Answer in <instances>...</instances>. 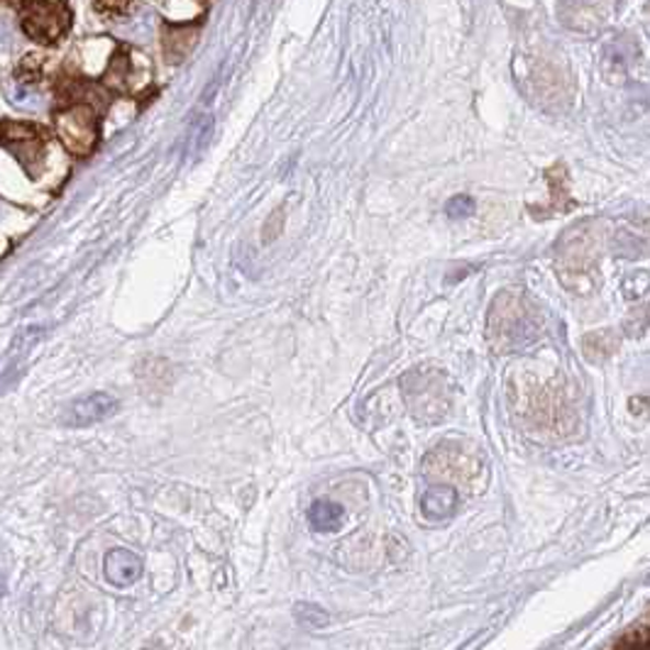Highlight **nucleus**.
I'll list each match as a JSON object with an SVG mask.
<instances>
[{"label": "nucleus", "mask_w": 650, "mask_h": 650, "mask_svg": "<svg viewBox=\"0 0 650 650\" xmlns=\"http://www.w3.org/2000/svg\"><path fill=\"white\" fill-rule=\"evenodd\" d=\"M197 45V30L191 25H175L165 30V54L169 64H179L187 59V54Z\"/></svg>", "instance_id": "9d476101"}, {"label": "nucleus", "mask_w": 650, "mask_h": 650, "mask_svg": "<svg viewBox=\"0 0 650 650\" xmlns=\"http://www.w3.org/2000/svg\"><path fill=\"white\" fill-rule=\"evenodd\" d=\"M614 650H650V628L641 626L634 628L631 634H626Z\"/></svg>", "instance_id": "f8f14e48"}, {"label": "nucleus", "mask_w": 650, "mask_h": 650, "mask_svg": "<svg viewBox=\"0 0 650 650\" xmlns=\"http://www.w3.org/2000/svg\"><path fill=\"white\" fill-rule=\"evenodd\" d=\"M20 27L37 45H57L71 30V8L61 0H30L18 3Z\"/></svg>", "instance_id": "f03ea898"}, {"label": "nucleus", "mask_w": 650, "mask_h": 650, "mask_svg": "<svg viewBox=\"0 0 650 650\" xmlns=\"http://www.w3.org/2000/svg\"><path fill=\"white\" fill-rule=\"evenodd\" d=\"M446 213H448V218H452V221L468 218V215L474 213V201L468 197V193H460V197H452L446 203Z\"/></svg>", "instance_id": "ddd939ff"}, {"label": "nucleus", "mask_w": 650, "mask_h": 650, "mask_svg": "<svg viewBox=\"0 0 650 650\" xmlns=\"http://www.w3.org/2000/svg\"><path fill=\"white\" fill-rule=\"evenodd\" d=\"M404 396L418 421H438L448 411V384L438 372H411L404 377Z\"/></svg>", "instance_id": "20e7f679"}, {"label": "nucleus", "mask_w": 650, "mask_h": 650, "mask_svg": "<svg viewBox=\"0 0 650 650\" xmlns=\"http://www.w3.org/2000/svg\"><path fill=\"white\" fill-rule=\"evenodd\" d=\"M538 321L528 301L516 291H504L490 313V338L500 350L514 352L538 338Z\"/></svg>", "instance_id": "f257e3e1"}, {"label": "nucleus", "mask_w": 650, "mask_h": 650, "mask_svg": "<svg viewBox=\"0 0 650 650\" xmlns=\"http://www.w3.org/2000/svg\"><path fill=\"white\" fill-rule=\"evenodd\" d=\"M133 3H96L93 10L96 13H103L108 18H115V15H123L127 10H133Z\"/></svg>", "instance_id": "4468645a"}, {"label": "nucleus", "mask_w": 650, "mask_h": 650, "mask_svg": "<svg viewBox=\"0 0 650 650\" xmlns=\"http://www.w3.org/2000/svg\"><path fill=\"white\" fill-rule=\"evenodd\" d=\"M455 506H458V492L448 484L430 486L424 500H421V512H424V518H428V522H442V518H448L455 512Z\"/></svg>", "instance_id": "1a4fd4ad"}, {"label": "nucleus", "mask_w": 650, "mask_h": 650, "mask_svg": "<svg viewBox=\"0 0 650 650\" xmlns=\"http://www.w3.org/2000/svg\"><path fill=\"white\" fill-rule=\"evenodd\" d=\"M54 127L61 145L76 157H89L99 147V113L89 103H69L54 113Z\"/></svg>", "instance_id": "7ed1b4c3"}, {"label": "nucleus", "mask_w": 650, "mask_h": 650, "mask_svg": "<svg viewBox=\"0 0 650 650\" xmlns=\"http://www.w3.org/2000/svg\"><path fill=\"white\" fill-rule=\"evenodd\" d=\"M3 143L8 149L15 152L20 165L32 175H37L42 159H45V137L42 130L27 123L3 121Z\"/></svg>", "instance_id": "39448f33"}, {"label": "nucleus", "mask_w": 650, "mask_h": 650, "mask_svg": "<svg viewBox=\"0 0 650 650\" xmlns=\"http://www.w3.org/2000/svg\"><path fill=\"white\" fill-rule=\"evenodd\" d=\"M343 506L328 500H318L309 512V524L313 530H318V534H333V530H338L343 526Z\"/></svg>", "instance_id": "9b49d317"}, {"label": "nucleus", "mask_w": 650, "mask_h": 650, "mask_svg": "<svg viewBox=\"0 0 650 650\" xmlns=\"http://www.w3.org/2000/svg\"><path fill=\"white\" fill-rule=\"evenodd\" d=\"M105 575L117 587H130V584L137 582L143 575V560H139L135 552L130 550H111L105 556Z\"/></svg>", "instance_id": "6e6552de"}, {"label": "nucleus", "mask_w": 650, "mask_h": 650, "mask_svg": "<svg viewBox=\"0 0 650 650\" xmlns=\"http://www.w3.org/2000/svg\"><path fill=\"white\" fill-rule=\"evenodd\" d=\"M139 57L143 54H133V52H117L111 57V61H108V71H105V83L111 86L113 91L117 93H135L143 89V86L147 83V79H143V76H137V67L135 61H139Z\"/></svg>", "instance_id": "0eeeda50"}, {"label": "nucleus", "mask_w": 650, "mask_h": 650, "mask_svg": "<svg viewBox=\"0 0 650 650\" xmlns=\"http://www.w3.org/2000/svg\"><path fill=\"white\" fill-rule=\"evenodd\" d=\"M117 411V399L105 392H96L76 401L64 414V426L71 428H86L93 424H101L108 416H113Z\"/></svg>", "instance_id": "423d86ee"}]
</instances>
